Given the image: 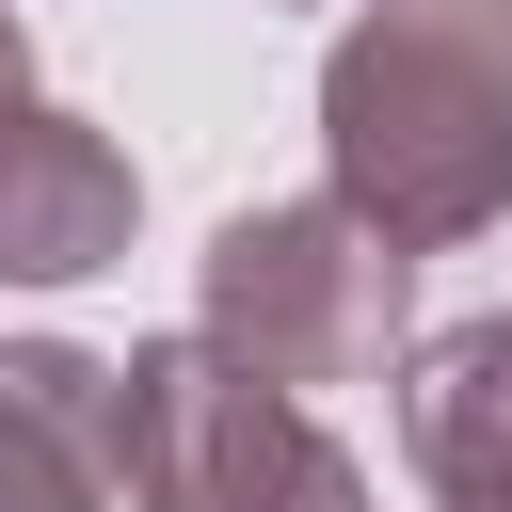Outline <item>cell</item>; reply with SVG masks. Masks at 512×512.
Masks as SVG:
<instances>
[{"instance_id": "obj_1", "label": "cell", "mask_w": 512, "mask_h": 512, "mask_svg": "<svg viewBox=\"0 0 512 512\" xmlns=\"http://www.w3.org/2000/svg\"><path fill=\"white\" fill-rule=\"evenodd\" d=\"M336 208L400 256H448L512 208V0H368L320 48Z\"/></svg>"}, {"instance_id": "obj_2", "label": "cell", "mask_w": 512, "mask_h": 512, "mask_svg": "<svg viewBox=\"0 0 512 512\" xmlns=\"http://www.w3.org/2000/svg\"><path fill=\"white\" fill-rule=\"evenodd\" d=\"M400 272H416V256H400L384 224H352L336 192H288V208H240V224L192 256V336H208L224 368L320 400V384H368V368L400 352Z\"/></svg>"}, {"instance_id": "obj_3", "label": "cell", "mask_w": 512, "mask_h": 512, "mask_svg": "<svg viewBox=\"0 0 512 512\" xmlns=\"http://www.w3.org/2000/svg\"><path fill=\"white\" fill-rule=\"evenodd\" d=\"M128 368V512H368V464L208 336H144Z\"/></svg>"}, {"instance_id": "obj_4", "label": "cell", "mask_w": 512, "mask_h": 512, "mask_svg": "<svg viewBox=\"0 0 512 512\" xmlns=\"http://www.w3.org/2000/svg\"><path fill=\"white\" fill-rule=\"evenodd\" d=\"M128 224H144L128 144L48 112V96H16L0 112V288H80V272L128 256Z\"/></svg>"}, {"instance_id": "obj_5", "label": "cell", "mask_w": 512, "mask_h": 512, "mask_svg": "<svg viewBox=\"0 0 512 512\" xmlns=\"http://www.w3.org/2000/svg\"><path fill=\"white\" fill-rule=\"evenodd\" d=\"M128 496V368L80 336H0V512H112Z\"/></svg>"}, {"instance_id": "obj_6", "label": "cell", "mask_w": 512, "mask_h": 512, "mask_svg": "<svg viewBox=\"0 0 512 512\" xmlns=\"http://www.w3.org/2000/svg\"><path fill=\"white\" fill-rule=\"evenodd\" d=\"M400 464L448 512H512V320H448L400 352Z\"/></svg>"}, {"instance_id": "obj_7", "label": "cell", "mask_w": 512, "mask_h": 512, "mask_svg": "<svg viewBox=\"0 0 512 512\" xmlns=\"http://www.w3.org/2000/svg\"><path fill=\"white\" fill-rule=\"evenodd\" d=\"M32 96V32H16V0H0V112Z\"/></svg>"}]
</instances>
